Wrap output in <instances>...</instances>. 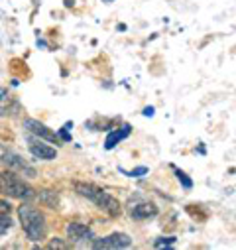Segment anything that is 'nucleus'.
<instances>
[{"mask_svg": "<svg viewBox=\"0 0 236 250\" xmlns=\"http://www.w3.org/2000/svg\"><path fill=\"white\" fill-rule=\"evenodd\" d=\"M144 114H146V116H154V106H146V108H144Z\"/></svg>", "mask_w": 236, "mask_h": 250, "instance_id": "19", "label": "nucleus"}, {"mask_svg": "<svg viewBox=\"0 0 236 250\" xmlns=\"http://www.w3.org/2000/svg\"><path fill=\"white\" fill-rule=\"evenodd\" d=\"M10 227H12V219H10L8 215H2V217H0V236H2L4 232H8Z\"/></svg>", "mask_w": 236, "mask_h": 250, "instance_id": "14", "label": "nucleus"}, {"mask_svg": "<svg viewBox=\"0 0 236 250\" xmlns=\"http://www.w3.org/2000/svg\"><path fill=\"white\" fill-rule=\"evenodd\" d=\"M18 217H20V223H22V229L28 236V240L32 242H39L43 236H45V217L34 207V205H20L18 207Z\"/></svg>", "mask_w": 236, "mask_h": 250, "instance_id": "2", "label": "nucleus"}, {"mask_svg": "<svg viewBox=\"0 0 236 250\" xmlns=\"http://www.w3.org/2000/svg\"><path fill=\"white\" fill-rule=\"evenodd\" d=\"M28 144H30V152L36 156V158H39V160H53L55 156H57V150L55 148H51V146H47L41 138H28Z\"/></svg>", "mask_w": 236, "mask_h": 250, "instance_id": "7", "label": "nucleus"}, {"mask_svg": "<svg viewBox=\"0 0 236 250\" xmlns=\"http://www.w3.org/2000/svg\"><path fill=\"white\" fill-rule=\"evenodd\" d=\"M47 248H69V244H65V242H61V240H59V238H53L49 244H47Z\"/></svg>", "mask_w": 236, "mask_h": 250, "instance_id": "18", "label": "nucleus"}, {"mask_svg": "<svg viewBox=\"0 0 236 250\" xmlns=\"http://www.w3.org/2000/svg\"><path fill=\"white\" fill-rule=\"evenodd\" d=\"M122 171H124V169H122ZM124 173H126L128 177H142V175L148 173V167L142 166V167H136V169H132V171H124Z\"/></svg>", "mask_w": 236, "mask_h": 250, "instance_id": "15", "label": "nucleus"}, {"mask_svg": "<svg viewBox=\"0 0 236 250\" xmlns=\"http://www.w3.org/2000/svg\"><path fill=\"white\" fill-rule=\"evenodd\" d=\"M39 199H41V203L45 205V207H49V209H57L59 207V199H57V195H55V191H41L39 193Z\"/></svg>", "mask_w": 236, "mask_h": 250, "instance_id": "11", "label": "nucleus"}, {"mask_svg": "<svg viewBox=\"0 0 236 250\" xmlns=\"http://www.w3.org/2000/svg\"><path fill=\"white\" fill-rule=\"evenodd\" d=\"M132 238L126 232H112L104 238H93V248H128Z\"/></svg>", "mask_w": 236, "mask_h": 250, "instance_id": "4", "label": "nucleus"}, {"mask_svg": "<svg viewBox=\"0 0 236 250\" xmlns=\"http://www.w3.org/2000/svg\"><path fill=\"white\" fill-rule=\"evenodd\" d=\"M130 132H132V126H130V124H122L120 128H116V130L108 132V136H106V140H104V148H106V150H112L118 142H122L124 138H128Z\"/></svg>", "mask_w": 236, "mask_h": 250, "instance_id": "10", "label": "nucleus"}, {"mask_svg": "<svg viewBox=\"0 0 236 250\" xmlns=\"http://www.w3.org/2000/svg\"><path fill=\"white\" fill-rule=\"evenodd\" d=\"M2 164H4L8 169H12V171H22V173L28 175V177H36V175H38L36 169H34L26 160H22L18 154H14V152L2 154Z\"/></svg>", "mask_w": 236, "mask_h": 250, "instance_id": "5", "label": "nucleus"}, {"mask_svg": "<svg viewBox=\"0 0 236 250\" xmlns=\"http://www.w3.org/2000/svg\"><path fill=\"white\" fill-rule=\"evenodd\" d=\"M65 6H73V0H65Z\"/></svg>", "mask_w": 236, "mask_h": 250, "instance_id": "20", "label": "nucleus"}, {"mask_svg": "<svg viewBox=\"0 0 236 250\" xmlns=\"http://www.w3.org/2000/svg\"><path fill=\"white\" fill-rule=\"evenodd\" d=\"M67 236L73 242H83V240H93L95 238L93 230L83 223H69L67 225Z\"/></svg>", "mask_w": 236, "mask_h": 250, "instance_id": "9", "label": "nucleus"}, {"mask_svg": "<svg viewBox=\"0 0 236 250\" xmlns=\"http://www.w3.org/2000/svg\"><path fill=\"white\" fill-rule=\"evenodd\" d=\"M71 128H73V122H67V124H65V126H63L61 130H59V132H57V136H59V138H61L63 142H71V134H69V130H71Z\"/></svg>", "mask_w": 236, "mask_h": 250, "instance_id": "13", "label": "nucleus"}, {"mask_svg": "<svg viewBox=\"0 0 236 250\" xmlns=\"http://www.w3.org/2000/svg\"><path fill=\"white\" fill-rule=\"evenodd\" d=\"M73 187H75V191L81 197H85L91 203H95L108 217H118L122 213V207H120V203H118V199H114L110 193H106L102 187H98L95 183H87V181H75Z\"/></svg>", "mask_w": 236, "mask_h": 250, "instance_id": "1", "label": "nucleus"}, {"mask_svg": "<svg viewBox=\"0 0 236 250\" xmlns=\"http://www.w3.org/2000/svg\"><path fill=\"white\" fill-rule=\"evenodd\" d=\"M157 215V207L150 201H138L130 207V217L136 221H144V219H154Z\"/></svg>", "mask_w": 236, "mask_h": 250, "instance_id": "8", "label": "nucleus"}, {"mask_svg": "<svg viewBox=\"0 0 236 250\" xmlns=\"http://www.w3.org/2000/svg\"><path fill=\"white\" fill-rule=\"evenodd\" d=\"M173 242H175V236H161V238H157V240L154 242V246L159 248V246H163V244L169 246V244H173Z\"/></svg>", "mask_w": 236, "mask_h": 250, "instance_id": "16", "label": "nucleus"}, {"mask_svg": "<svg viewBox=\"0 0 236 250\" xmlns=\"http://www.w3.org/2000/svg\"><path fill=\"white\" fill-rule=\"evenodd\" d=\"M10 211H12L10 203L4 201V199H0V217H2V215H10Z\"/></svg>", "mask_w": 236, "mask_h": 250, "instance_id": "17", "label": "nucleus"}, {"mask_svg": "<svg viewBox=\"0 0 236 250\" xmlns=\"http://www.w3.org/2000/svg\"><path fill=\"white\" fill-rule=\"evenodd\" d=\"M0 193L14 197V199H24V201H28L36 195L32 187L24 179H20L12 169L0 171Z\"/></svg>", "mask_w": 236, "mask_h": 250, "instance_id": "3", "label": "nucleus"}, {"mask_svg": "<svg viewBox=\"0 0 236 250\" xmlns=\"http://www.w3.org/2000/svg\"><path fill=\"white\" fill-rule=\"evenodd\" d=\"M24 128L30 132V134H34V136H38V138H41V140H47V142H57V134L55 132H51L45 124H41L39 120H36V118H26L24 120Z\"/></svg>", "mask_w": 236, "mask_h": 250, "instance_id": "6", "label": "nucleus"}, {"mask_svg": "<svg viewBox=\"0 0 236 250\" xmlns=\"http://www.w3.org/2000/svg\"><path fill=\"white\" fill-rule=\"evenodd\" d=\"M173 169H175V175H177V179H179V183L185 187V189H191V187H193V179H189L187 173L181 171V169H177V167H173Z\"/></svg>", "mask_w": 236, "mask_h": 250, "instance_id": "12", "label": "nucleus"}]
</instances>
